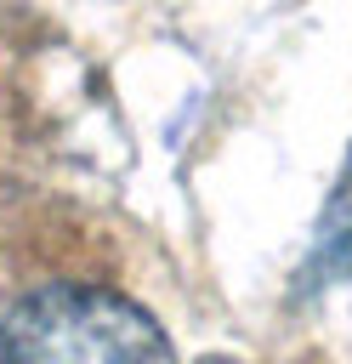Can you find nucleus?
<instances>
[{
	"label": "nucleus",
	"instance_id": "1",
	"mask_svg": "<svg viewBox=\"0 0 352 364\" xmlns=\"http://www.w3.org/2000/svg\"><path fill=\"white\" fill-rule=\"evenodd\" d=\"M0 364H176L165 330L102 284H51L0 324Z\"/></svg>",
	"mask_w": 352,
	"mask_h": 364
}]
</instances>
